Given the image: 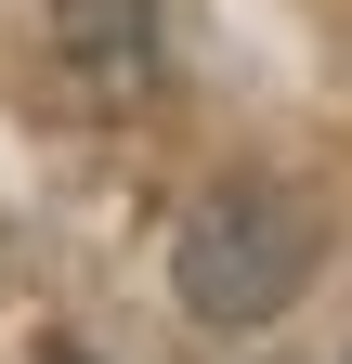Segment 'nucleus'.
Wrapping results in <instances>:
<instances>
[{"label":"nucleus","mask_w":352,"mask_h":364,"mask_svg":"<svg viewBox=\"0 0 352 364\" xmlns=\"http://www.w3.org/2000/svg\"><path fill=\"white\" fill-rule=\"evenodd\" d=\"M314 208L287 196V182H209L183 208V235H170V287H183L196 326H274V312L314 287Z\"/></svg>","instance_id":"obj_1"},{"label":"nucleus","mask_w":352,"mask_h":364,"mask_svg":"<svg viewBox=\"0 0 352 364\" xmlns=\"http://www.w3.org/2000/svg\"><path fill=\"white\" fill-rule=\"evenodd\" d=\"M53 53L92 105H130L157 78V0H53Z\"/></svg>","instance_id":"obj_2"},{"label":"nucleus","mask_w":352,"mask_h":364,"mask_svg":"<svg viewBox=\"0 0 352 364\" xmlns=\"http://www.w3.org/2000/svg\"><path fill=\"white\" fill-rule=\"evenodd\" d=\"M39 364H92V351H78V338H53V351H39Z\"/></svg>","instance_id":"obj_3"}]
</instances>
